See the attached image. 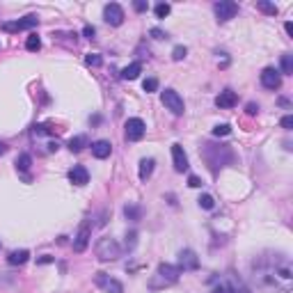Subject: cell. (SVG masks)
Returning <instances> with one entry per match:
<instances>
[{"label":"cell","instance_id":"6da1fadb","mask_svg":"<svg viewBox=\"0 0 293 293\" xmlns=\"http://www.w3.org/2000/svg\"><path fill=\"white\" fill-rule=\"evenodd\" d=\"M252 282L261 293H289L293 287L291 261L282 254H261L252 261Z\"/></svg>","mask_w":293,"mask_h":293},{"label":"cell","instance_id":"7a4b0ae2","mask_svg":"<svg viewBox=\"0 0 293 293\" xmlns=\"http://www.w3.org/2000/svg\"><path fill=\"white\" fill-rule=\"evenodd\" d=\"M179 275H181L179 266H172V264H160V266L156 268V275L149 280V289H151V291H158V289L172 287V284H176Z\"/></svg>","mask_w":293,"mask_h":293},{"label":"cell","instance_id":"3957f363","mask_svg":"<svg viewBox=\"0 0 293 293\" xmlns=\"http://www.w3.org/2000/svg\"><path fill=\"white\" fill-rule=\"evenodd\" d=\"M204 160H206L208 165H211V170L213 172H218V167H225L229 165L234 160V151L229 149V146H215V145H204Z\"/></svg>","mask_w":293,"mask_h":293},{"label":"cell","instance_id":"277c9868","mask_svg":"<svg viewBox=\"0 0 293 293\" xmlns=\"http://www.w3.org/2000/svg\"><path fill=\"white\" fill-rule=\"evenodd\" d=\"M96 257H99L101 261H117L121 257L119 243L115 238H108V236L99 238V243H96Z\"/></svg>","mask_w":293,"mask_h":293},{"label":"cell","instance_id":"5b68a950","mask_svg":"<svg viewBox=\"0 0 293 293\" xmlns=\"http://www.w3.org/2000/svg\"><path fill=\"white\" fill-rule=\"evenodd\" d=\"M160 101H163V106L170 110L172 115H183V110H186V103H183V99H181L179 92H174V89H165V92L160 94Z\"/></svg>","mask_w":293,"mask_h":293},{"label":"cell","instance_id":"8992f818","mask_svg":"<svg viewBox=\"0 0 293 293\" xmlns=\"http://www.w3.org/2000/svg\"><path fill=\"white\" fill-rule=\"evenodd\" d=\"M94 284L106 293H124V284L119 280L110 277L108 273H96L94 275Z\"/></svg>","mask_w":293,"mask_h":293},{"label":"cell","instance_id":"52a82bcc","mask_svg":"<svg viewBox=\"0 0 293 293\" xmlns=\"http://www.w3.org/2000/svg\"><path fill=\"white\" fill-rule=\"evenodd\" d=\"M213 12H215L220 23H227V21H232L234 16L238 14V5L232 2V0H220V2L213 5Z\"/></svg>","mask_w":293,"mask_h":293},{"label":"cell","instance_id":"ba28073f","mask_svg":"<svg viewBox=\"0 0 293 293\" xmlns=\"http://www.w3.org/2000/svg\"><path fill=\"white\" fill-rule=\"evenodd\" d=\"M37 23H39L37 16H23V19H19V21H7V23H2L0 30H2V32H21V30H30V28H34Z\"/></svg>","mask_w":293,"mask_h":293},{"label":"cell","instance_id":"9c48e42d","mask_svg":"<svg viewBox=\"0 0 293 293\" xmlns=\"http://www.w3.org/2000/svg\"><path fill=\"white\" fill-rule=\"evenodd\" d=\"M89 238H92V227H89V222H83L78 234L73 236V252H85Z\"/></svg>","mask_w":293,"mask_h":293},{"label":"cell","instance_id":"30bf717a","mask_svg":"<svg viewBox=\"0 0 293 293\" xmlns=\"http://www.w3.org/2000/svg\"><path fill=\"white\" fill-rule=\"evenodd\" d=\"M145 131H146V126L140 117H131V119L126 121V140H131V142L142 140V138H145Z\"/></svg>","mask_w":293,"mask_h":293},{"label":"cell","instance_id":"8fae6325","mask_svg":"<svg viewBox=\"0 0 293 293\" xmlns=\"http://www.w3.org/2000/svg\"><path fill=\"white\" fill-rule=\"evenodd\" d=\"M261 85L266 89H280L282 87V73L273 67H266L261 71Z\"/></svg>","mask_w":293,"mask_h":293},{"label":"cell","instance_id":"7c38bea8","mask_svg":"<svg viewBox=\"0 0 293 293\" xmlns=\"http://www.w3.org/2000/svg\"><path fill=\"white\" fill-rule=\"evenodd\" d=\"M103 19H106V23H110V26H121V23H124V9H121L117 2H110V5L103 7Z\"/></svg>","mask_w":293,"mask_h":293},{"label":"cell","instance_id":"4fadbf2b","mask_svg":"<svg viewBox=\"0 0 293 293\" xmlns=\"http://www.w3.org/2000/svg\"><path fill=\"white\" fill-rule=\"evenodd\" d=\"M179 268L181 270H197L200 268V259L193 250H181L179 252Z\"/></svg>","mask_w":293,"mask_h":293},{"label":"cell","instance_id":"5bb4252c","mask_svg":"<svg viewBox=\"0 0 293 293\" xmlns=\"http://www.w3.org/2000/svg\"><path fill=\"white\" fill-rule=\"evenodd\" d=\"M172 160H174V170L176 172H186L188 167H190L188 165V156L181 145H172Z\"/></svg>","mask_w":293,"mask_h":293},{"label":"cell","instance_id":"9a60e30c","mask_svg":"<svg viewBox=\"0 0 293 293\" xmlns=\"http://www.w3.org/2000/svg\"><path fill=\"white\" fill-rule=\"evenodd\" d=\"M69 181L73 186H85V183H89V172L83 165H73L69 170Z\"/></svg>","mask_w":293,"mask_h":293},{"label":"cell","instance_id":"2e32d148","mask_svg":"<svg viewBox=\"0 0 293 293\" xmlns=\"http://www.w3.org/2000/svg\"><path fill=\"white\" fill-rule=\"evenodd\" d=\"M238 103V96H236V92H232V89H225V92H220L218 96H215V106L222 108V110H229V108H234Z\"/></svg>","mask_w":293,"mask_h":293},{"label":"cell","instance_id":"e0dca14e","mask_svg":"<svg viewBox=\"0 0 293 293\" xmlns=\"http://www.w3.org/2000/svg\"><path fill=\"white\" fill-rule=\"evenodd\" d=\"M110 151H113V145H110L108 140H96V142L92 145L94 158H99V160L108 158V156H110Z\"/></svg>","mask_w":293,"mask_h":293},{"label":"cell","instance_id":"ac0fdd59","mask_svg":"<svg viewBox=\"0 0 293 293\" xmlns=\"http://www.w3.org/2000/svg\"><path fill=\"white\" fill-rule=\"evenodd\" d=\"M28 259H30V252H28V250H14V252H9V257H7V261H9L12 266H23Z\"/></svg>","mask_w":293,"mask_h":293},{"label":"cell","instance_id":"d6986e66","mask_svg":"<svg viewBox=\"0 0 293 293\" xmlns=\"http://www.w3.org/2000/svg\"><path fill=\"white\" fill-rule=\"evenodd\" d=\"M140 73H142V62H133V64H128L126 69H121V78L124 80H135Z\"/></svg>","mask_w":293,"mask_h":293},{"label":"cell","instance_id":"ffe728a7","mask_svg":"<svg viewBox=\"0 0 293 293\" xmlns=\"http://www.w3.org/2000/svg\"><path fill=\"white\" fill-rule=\"evenodd\" d=\"M85 146H89V138H87V135H76V138H71V140H69V149H71V151H83V149H85Z\"/></svg>","mask_w":293,"mask_h":293},{"label":"cell","instance_id":"44dd1931","mask_svg":"<svg viewBox=\"0 0 293 293\" xmlns=\"http://www.w3.org/2000/svg\"><path fill=\"white\" fill-rule=\"evenodd\" d=\"M140 181H146L153 174V158H142L140 160Z\"/></svg>","mask_w":293,"mask_h":293},{"label":"cell","instance_id":"7402d4cb","mask_svg":"<svg viewBox=\"0 0 293 293\" xmlns=\"http://www.w3.org/2000/svg\"><path fill=\"white\" fill-rule=\"evenodd\" d=\"M257 9H259V12H264V14H268V16H277V14H280L277 5L268 2V0H259V2H257Z\"/></svg>","mask_w":293,"mask_h":293},{"label":"cell","instance_id":"603a6c76","mask_svg":"<svg viewBox=\"0 0 293 293\" xmlns=\"http://www.w3.org/2000/svg\"><path fill=\"white\" fill-rule=\"evenodd\" d=\"M30 165H32V156H30V153H21L19 158H16V170H19V172H28Z\"/></svg>","mask_w":293,"mask_h":293},{"label":"cell","instance_id":"cb8c5ba5","mask_svg":"<svg viewBox=\"0 0 293 293\" xmlns=\"http://www.w3.org/2000/svg\"><path fill=\"white\" fill-rule=\"evenodd\" d=\"M124 215H126L128 220L138 222V220H142V208H140V206H135V204H128V206L124 208Z\"/></svg>","mask_w":293,"mask_h":293},{"label":"cell","instance_id":"d4e9b609","mask_svg":"<svg viewBox=\"0 0 293 293\" xmlns=\"http://www.w3.org/2000/svg\"><path fill=\"white\" fill-rule=\"evenodd\" d=\"M282 73H287V76H291L293 73V55L291 53L282 55Z\"/></svg>","mask_w":293,"mask_h":293},{"label":"cell","instance_id":"484cf974","mask_svg":"<svg viewBox=\"0 0 293 293\" xmlns=\"http://www.w3.org/2000/svg\"><path fill=\"white\" fill-rule=\"evenodd\" d=\"M170 12H172V7L167 5V2H158V5L153 7V14H156V19H165Z\"/></svg>","mask_w":293,"mask_h":293},{"label":"cell","instance_id":"4316f807","mask_svg":"<svg viewBox=\"0 0 293 293\" xmlns=\"http://www.w3.org/2000/svg\"><path fill=\"white\" fill-rule=\"evenodd\" d=\"M26 48H28V51H32V53H37V51L41 48V39L37 37V34H30L28 41H26Z\"/></svg>","mask_w":293,"mask_h":293},{"label":"cell","instance_id":"83f0119b","mask_svg":"<svg viewBox=\"0 0 293 293\" xmlns=\"http://www.w3.org/2000/svg\"><path fill=\"white\" fill-rule=\"evenodd\" d=\"M197 202H200V206H202V208H206V211H211V208L215 206V200L211 197V195H202V197H200Z\"/></svg>","mask_w":293,"mask_h":293},{"label":"cell","instance_id":"f1b7e54d","mask_svg":"<svg viewBox=\"0 0 293 293\" xmlns=\"http://www.w3.org/2000/svg\"><path fill=\"white\" fill-rule=\"evenodd\" d=\"M229 133H232V126H229V124H218V126L213 128L215 138H225V135H229Z\"/></svg>","mask_w":293,"mask_h":293},{"label":"cell","instance_id":"f546056e","mask_svg":"<svg viewBox=\"0 0 293 293\" xmlns=\"http://www.w3.org/2000/svg\"><path fill=\"white\" fill-rule=\"evenodd\" d=\"M186 55H188V48L186 46H174V51H172V60L174 62H181Z\"/></svg>","mask_w":293,"mask_h":293},{"label":"cell","instance_id":"4dcf8cb0","mask_svg":"<svg viewBox=\"0 0 293 293\" xmlns=\"http://www.w3.org/2000/svg\"><path fill=\"white\" fill-rule=\"evenodd\" d=\"M85 62L89 64V67H101V64H103V58H101L99 53H89L85 58Z\"/></svg>","mask_w":293,"mask_h":293},{"label":"cell","instance_id":"1f68e13d","mask_svg":"<svg viewBox=\"0 0 293 293\" xmlns=\"http://www.w3.org/2000/svg\"><path fill=\"white\" fill-rule=\"evenodd\" d=\"M142 87H145V92H156V89H158V80H156V78H146L145 83H142Z\"/></svg>","mask_w":293,"mask_h":293},{"label":"cell","instance_id":"d6a6232c","mask_svg":"<svg viewBox=\"0 0 293 293\" xmlns=\"http://www.w3.org/2000/svg\"><path fill=\"white\" fill-rule=\"evenodd\" d=\"M135 243H138V234H135V232H128V234H126V250H133Z\"/></svg>","mask_w":293,"mask_h":293},{"label":"cell","instance_id":"836d02e7","mask_svg":"<svg viewBox=\"0 0 293 293\" xmlns=\"http://www.w3.org/2000/svg\"><path fill=\"white\" fill-rule=\"evenodd\" d=\"M149 34H151L153 39H167V34L163 32L160 28H151V30H149Z\"/></svg>","mask_w":293,"mask_h":293},{"label":"cell","instance_id":"e575fe53","mask_svg":"<svg viewBox=\"0 0 293 293\" xmlns=\"http://www.w3.org/2000/svg\"><path fill=\"white\" fill-rule=\"evenodd\" d=\"M133 9H135V12H146V9H149V5H146V0H135Z\"/></svg>","mask_w":293,"mask_h":293},{"label":"cell","instance_id":"d590c367","mask_svg":"<svg viewBox=\"0 0 293 293\" xmlns=\"http://www.w3.org/2000/svg\"><path fill=\"white\" fill-rule=\"evenodd\" d=\"M188 186L190 188H202V179L200 176H195V174H190V176H188Z\"/></svg>","mask_w":293,"mask_h":293},{"label":"cell","instance_id":"8d00e7d4","mask_svg":"<svg viewBox=\"0 0 293 293\" xmlns=\"http://www.w3.org/2000/svg\"><path fill=\"white\" fill-rule=\"evenodd\" d=\"M282 128H287V131H291V128H293V117H291V115L282 117Z\"/></svg>","mask_w":293,"mask_h":293},{"label":"cell","instance_id":"74e56055","mask_svg":"<svg viewBox=\"0 0 293 293\" xmlns=\"http://www.w3.org/2000/svg\"><path fill=\"white\" fill-rule=\"evenodd\" d=\"M83 34H85L87 39H94V34H96V30H94L92 26H85V28H83Z\"/></svg>","mask_w":293,"mask_h":293},{"label":"cell","instance_id":"f35d334b","mask_svg":"<svg viewBox=\"0 0 293 293\" xmlns=\"http://www.w3.org/2000/svg\"><path fill=\"white\" fill-rule=\"evenodd\" d=\"M245 110H247V115H257L259 113V106H257V103H247Z\"/></svg>","mask_w":293,"mask_h":293},{"label":"cell","instance_id":"ab89813d","mask_svg":"<svg viewBox=\"0 0 293 293\" xmlns=\"http://www.w3.org/2000/svg\"><path fill=\"white\" fill-rule=\"evenodd\" d=\"M284 30H287L289 34H293V23H291V21H289V23H284Z\"/></svg>","mask_w":293,"mask_h":293},{"label":"cell","instance_id":"60d3db41","mask_svg":"<svg viewBox=\"0 0 293 293\" xmlns=\"http://www.w3.org/2000/svg\"><path fill=\"white\" fill-rule=\"evenodd\" d=\"M5 151H7V145H5V142H0V156H2Z\"/></svg>","mask_w":293,"mask_h":293}]
</instances>
